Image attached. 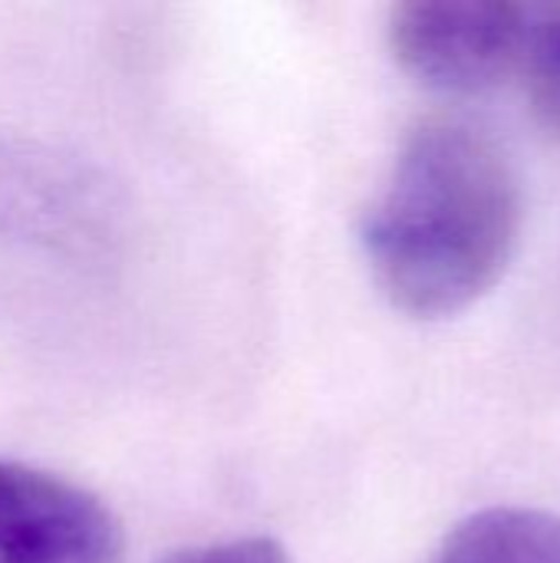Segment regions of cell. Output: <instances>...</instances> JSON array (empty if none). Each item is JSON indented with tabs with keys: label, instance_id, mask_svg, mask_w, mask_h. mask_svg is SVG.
I'll return each mask as SVG.
<instances>
[{
	"label": "cell",
	"instance_id": "1",
	"mask_svg": "<svg viewBox=\"0 0 560 563\" xmlns=\"http://www.w3.org/2000/svg\"><path fill=\"white\" fill-rule=\"evenodd\" d=\"M521 214V178L502 139L465 115H426L363 211L360 244L396 310L442 320L505 277Z\"/></svg>",
	"mask_w": 560,
	"mask_h": 563
},
{
	"label": "cell",
	"instance_id": "2",
	"mask_svg": "<svg viewBox=\"0 0 560 563\" xmlns=\"http://www.w3.org/2000/svg\"><path fill=\"white\" fill-rule=\"evenodd\" d=\"M528 3L409 0L389 13V49L406 76L432 92L472 96L521 69Z\"/></svg>",
	"mask_w": 560,
	"mask_h": 563
},
{
	"label": "cell",
	"instance_id": "3",
	"mask_svg": "<svg viewBox=\"0 0 560 563\" xmlns=\"http://www.w3.org/2000/svg\"><path fill=\"white\" fill-rule=\"evenodd\" d=\"M0 563H125V531L89 488L0 462Z\"/></svg>",
	"mask_w": 560,
	"mask_h": 563
},
{
	"label": "cell",
	"instance_id": "4",
	"mask_svg": "<svg viewBox=\"0 0 560 563\" xmlns=\"http://www.w3.org/2000/svg\"><path fill=\"white\" fill-rule=\"evenodd\" d=\"M426 563H560V515L512 505L475 511Z\"/></svg>",
	"mask_w": 560,
	"mask_h": 563
},
{
	"label": "cell",
	"instance_id": "5",
	"mask_svg": "<svg viewBox=\"0 0 560 563\" xmlns=\"http://www.w3.org/2000/svg\"><path fill=\"white\" fill-rule=\"evenodd\" d=\"M521 69L535 119L560 142V3L531 7Z\"/></svg>",
	"mask_w": 560,
	"mask_h": 563
},
{
	"label": "cell",
	"instance_id": "6",
	"mask_svg": "<svg viewBox=\"0 0 560 563\" xmlns=\"http://www.w3.org/2000/svg\"><path fill=\"white\" fill-rule=\"evenodd\" d=\"M158 563H290V554L281 541L267 534H251V538L195 544V548L168 554Z\"/></svg>",
	"mask_w": 560,
	"mask_h": 563
}]
</instances>
